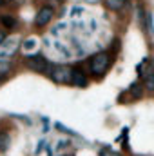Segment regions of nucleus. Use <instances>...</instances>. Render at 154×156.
<instances>
[{
  "label": "nucleus",
  "instance_id": "nucleus-20",
  "mask_svg": "<svg viewBox=\"0 0 154 156\" xmlns=\"http://www.w3.org/2000/svg\"><path fill=\"white\" fill-rule=\"evenodd\" d=\"M103 156H121V154H118V153H114V151H105Z\"/></svg>",
  "mask_w": 154,
  "mask_h": 156
},
{
  "label": "nucleus",
  "instance_id": "nucleus-18",
  "mask_svg": "<svg viewBox=\"0 0 154 156\" xmlns=\"http://www.w3.org/2000/svg\"><path fill=\"white\" fill-rule=\"evenodd\" d=\"M71 13H73V16H78L80 13H83V9H82V7H73V11H71Z\"/></svg>",
  "mask_w": 154,
  "mask_h": 156
},
{
  "label": "nucleus",
  "instance_id": "nucleus-11",
  "mask_svg": "<svg viewBox=\"0 0 154 156\" xmlns=\"http://www.w3.org/2000/svg\"><path fill=\"white\" fill-rule=\"evenodd\" d=\"M9 71H11V64L7 60H0V80L5 76Z\"/></svg>",
  "mask_w": 154,
  "mask_h": 156
},
{
  "label": "nucleus",
  "instance_id": "nucleus-14",
  "mask_svg": "<svg viewBox=\"0 0 154 156\" xmlns=\"http://www.w3.org/2000/svg\"><path fill=\"white\" fill-rule=\"evenodd\" d=\"M145 20H147V27H149V33L154 35V22H152V13H145Z\"/></svg>",
  "mask_w": 154,
  "mask_h": 156
},
{
  "label": "nucleus",
  "instance_id": "nucleus-16",
  "mask_svg": "<svg viewBox=\"0 0 154 156\" xmlns=\"http://www.w3.org/2000/svg\"><path fill=\"white\" fill-rule=\"evenodd\" d=\"M54 47H56L58 51H62V53H64L65 56H69V51H67V49H65L64 45H60V42H54Z\"/></svg>",
  "mask_w": 154,
  "mask_h": 156
},
{
  "label": "nucleus",
  "instance_id": "nucleus-9",
  "mask_svg": "<svg viewBox=\"0 0 154 156\" xmlns=\"http://www.w3.org/2000/svg\"><path fill=\"white\" fill-rule=\"evenodd\" d=\"M0 22H2V26H4L5 29H13V27L16 26V18H15L13 15H2V16H0Z\"/></svg>",
  "mask_w": 154,
  "mask_h": 156
},
{
  "label": "nucleus",
  "instance_id": "nucleus-22",
  "mask_svg": "<svg viewBox=\"0 0 154 156\" xmlns=\"http://www.w3.org/2000/svg\"><path fill=\"white\" fill-rule=\"evenodd\" d=\"M4 38H5V35H4V33H2V31H0V44H2V42H4Z\"/></svg>",
  "mask_w": 154,
  "mask_h": 156
},
{
  "label": "nucleus",
  "instance_id": "nucleus-19",
  "mask_svg": "<svg viewBox=\"0 0 154 156\" xmlns=\"http://www.w3.org/2000/svg\"><path fill=\"white\" fill-rule=\"evenodd\" d=\"M44 145H45V142H44V140H42V142H40L38 145H37V149H35V153H37V154H40V151H42V149H44Z\"/></svg>",
  "mask_w": 154,
  "mask_h": 156
},
{
  "label": "nucleus",
  "instance_id": "nucleus-1",
  "mask_svg": "<svg viewBox=\"0 0 154 156\" xmlns=\"http://www.w3.org/2000/svg\"><path fill=\"white\" fill-rule=\"evenodd\" d=\"M111 64H113L111 55L105 53V51H100V53H96V55L91 58V62H89V69H91V73H93V76L94 78H102L107 71H109Z\"/></svg>",
  "mask_w": 154,
  "mask_h": 156
},
{
  "label": "nucleus",
  "instance_id": "nucleus-6",
  "mask_svg": "<svg viewBox=\"0 0 154 156\" xmlns=\"http://www.w3.org/2000/svg\"><path fill=\"white\" fill-rule=\"evenodd\" d=\"M73 85L75 87H85L87 85V76L80 67H73Z\"/></svg>",
  "mask_w": 154,
  "mask_h": 156
},
{
  "label": "nucleus",
  "instance_id": "nucleus-4",
  "mask_svg": "<svg viewBox=\"0 0 154 156\" xmlns=\"http://www.w3.org/2000/svg\"><path fill=\"white\" fill-rule=\"evenodd\" d=\"M26 58V66H27V69H31V71H35V73H45L47 69H49V64H47V60H45V56L44 55H27V56H24Z\"/></svg>",
  "mask_w": 154,
  "mask_h": 156
},
{
  "label": "nucleus",
  "instance_id": "nucleus-3",
  "mask_svg": "<svg viewBox=\"0 0 154 156\" xmlns=\"http://www.w3.org/2000/svg\"><path fill=\"white\" fill-rule=\"evenodd\" d=\"M20 42H22V38L18 35L4 38V42L0 44V60H7L9 62V58H13L16 55V51L20 47Z\"/></svg>",
  "mask_w": 154,
  "mask_h": 156
},
{
  "label": "nucleus",
  "instance_id": "nucleus-2",
  "mask_svg": "<svg viewBox=\"0 0 154 156\" xmlns=\"http://www.w3.org/2000/svg\"><path fill=\"white\" fill-rule=\"evenodd\" d=\"M49 76L54 83H73V67L65 66V64H53L49 66Z\"/></svg>",
  "mask_w": 154,
  "mask_h": 156
},
{
  "label": "nucleus",
  "instance_id": "nucleus-5",
  "mask_svg": "<svg viewBox=\"0 0 154 156\" xmlns=\"http://www.w3.org/2000/svg\"><path fill=\"white\" fill-rule=\"evenodd\" d=\"M53 15H54V9L51 5H42L35 16V26L37 27H45L51 20H53Z\"/></svg>",
  "mask_w": 154,
  "mask_h": 156
},
{
  "label": "nucleus",
  "instance_id": "nucleus-12",
  "mask_svg": "<svg viewBox=\"0 0 154 156\" xmlns=\"http://www.w3.org/2000/svg\"><path fill=\"white\" fill-rule=\"evenodd\" d=\"M143 89L154 91V73L152 75H147V76L143 78Z\"/></svg>",
  "mask_w": 154,
  "mask_h": 156
},
{
  "label": "nucleus",
  "instance_id": "nucleus-21",
  "mask_svg": "<svg viewBox=\"0 0 154 156\" xmlns=\"http://www.w3.org/2000/svg\"><path fill=\"white\" fill-rule=\"evenodd\" d=\"M67 145H69V142H64V140L58 142V149H64V147H67Z\"/></svg>",
  "mask_w": 154,
  "mask_h": 156
},
{
  "label": "nucleus",
  "instance_id": "nucleus-23",
  "mask_svg": "<svg viewBox=\"0 0 154 156\" xmlns=\"http://www.w3.org/2000/svg\"><path fill=\"white\" fill-rule=\"evenodd\" d=\"M7 2H9V0H0V7H2V5H5Z\"/></svg>",
  "mask_w": 154,
  "mask_h": 156
},
{
  "label": "nucleus",
  "instance_id": "nucleus-8",
  "mask_svg": "<svg viewBox=\"0 0 154 156\" xmlns=\"http://www.w3.org/2000/svg\"><path fill=\"white\" fill-rule=\"evenodd\" d=\"M9 144H11V136H9V133L0 131V153H5V151L9 149Z\"/></svg>",
  "mask_w": 154,
  "mask_h": 156
},
{
  "label": "nucleus",
  "instance_id": "nucleus-10",
  "mask_svg": "<svg viewBox=\"0 0 154 156\" xmlns=\"http://www.w3.org/2000/svg\"><path fill=\"white\" fill-rule=\"evenodd\" d=\"M54 127L60 131V133H65V134H71V136H78V133L76 131H73V129H69V127H65L64 123H60V122H56L54 123Z\"/></svg>",
  "mask_w": 154,
  "mask_h": 156
},
{
  "label": "nucleus",
  "instance_id": "nucleus-13",
  "mask_svg": "<svg viewBox=\"0 0 154 156\" xmlns=\"http://www.w3.org/2000/svg\"><path fill=\"white\" fill-rule=\"evenodd\" d=\"M129 93L132 94V98H142V87L138 83H132L131 89H129Z\"/></svg>",
  "mask_w": 154,
  "mask_h": 156
},
{
  "label": "nucleus",
  "instance_id": "nucleus-7",
  "mask_svg": "<svg viewBox=\"0 0 154 156\" xmlns=\"http://www.w3.org/2000/svg\"><path fill=\"white\" fill-rule=\"evenodd\" d=\"M103 4H105V7L111 9V11H121L123 5L127 4V0H103Z\"/></svg>",
  "mask_w": 154,
  "mask_h": 156
},
{
  "label": "nucleus",
  "instance_id": "nucleus-17",
  "mask_svg": "<svg viewBox=\"0 0 154 156\" xmlns=\"http://www.w3.org/2000/svg\"><path fill=\"white\" fill-rule=\"evenodd\" d=\"M9 116H13V118H18V120H24V122H26L27 125L31 123V120H29V118L26 116V115H9Z\"/></svg>",
  "mask_w": 154,
  "mask_h": 156
},
{
  "label": "nucleus",
  "instance_id": "nucleus-15",
  "mask_svg": "<svg viewBox=\"0 0 154 156\" xmlns=\"http://www.w3.org/2000/svg\"><path fill=\"white\" fill-rule=\"evenodd\" d=\"M37 45V40L35 38H27V40H24V49H33Z\"/></svg>",
  "mask_w": 154,
  "mask_h": 156
}]
</instances>
